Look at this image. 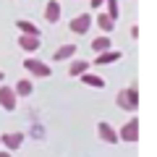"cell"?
Here are the masks:
<instances>
[{
    "instance_id": "obj_1",
    "label": "cell",
    "mask_w": 157,
    "mask_h": 157,
    "mask_svg": "<svg viewBox=\"0 0 157 157\" xmlns=\"http://www.w3.org/2000/svg\"><path fill=\"white\" fill-rule=\"evenodd\" d=\"M118 107L128 110V113H134L139 107V92H136V86H126V89L118 92Z\"/></svg>"
},
{
    "instance_id": "obj_2",
    "label": "cell",
    "mask_w": 157,
    "mask_h": 157,
    "mask_svg": "<svg viewBox=\"0 0 157 157\" xmlns=\"http://www.w3.org/2000/svg\"><path fill=\"white\" fill-rule=\"evenodd\" d=\"M24 68H26L29 73H34V76H39V78L50 76V66L42 63V60H37V58H26V60H24Z\"/></svg>"
},
{
    "instance_id": "obj_3",
    "label": "cell",
    "mask_w": 157,
    "mask_h": 157,
    "mask_svg": "<svg viewBox=\"0 0 157 157\" xmlns=\"http://www.w3.org/2000/svg\"><path fill=\"white\" fill-rule=\"evenodd\" d=\"M92 26V13H78L76 18H71V24H68V29L76 34H86Z\"/></svg>"
},
{
    "instance_id": "obj_4",
    "label": "cell",
    "mask_w": 157,
    "mask_h": 157,
    "mask_svg": "<svg viewBox=\"0 0 157 157\" xmlns=\"http://www.w3.org/2000/svg\"><path fill=\"white\" fill-rule=\"evenodd\" d=\"M118 139H123V141H136V139H139V121H136V118H131L128 123L118 131Z\"/></svg>"
},
{
    "instance_id": "obj_5",
    "label": "cell",
    "mask_w": 157,
    "mask_h": 157,
    "mask_svg": "<svg viewBox=\"0 0 157 157\" xmlns=\"http://www.w3.org/2000/svg\"><path fill=\"white\" fill-rule=\"evenodd\" d=\"M16 92L11 86H0V107L3 110H16Z\"/></svg>"
},
{
    "instance_id": "obj_6",
    "label": "cell",
    "mask_w": 157,
    "mask_h": 157,
    "mask_svg": "<svg viewBox=\"0 0 157 157\" xmlns=\"http://www.w3.org/2000/svg\"><path fill=\"white\" fill-rule=\"evenodd\" d=\"M0 144L6 147L8 152H13V149H18L24 144V134H3L0 136Z\"/></svg>"
},
{
    "instance_id": "obj_7",
    "label": "cell",
    "mask_w": 157,
    "mask_h": 157,
    "mask_svg": "<svg viewBox=\"0 0 157 157\" xmlns=\"http://www.w3.org/2000/svg\"><path fill=\"white\" fill-rule=\"evenodd\" d=\"M97 131H100L102 141H107V144H118V131L113 128L110 123H100V126H97Z\"/></svg>"
},
{
    "instance_id": "obj_8",
    "label": "cell",
    "mask_w": 157,
    "mask_h": 157,
    "mask_svg": "<svg viewBox=\"0 0 157 157\" xmlns=\"http://www.w3.org/2000/svg\"><path fill=\"white\" fill-rule=\"evenodd\" d=\"M18 47L26 52H37L39 50V37H29V34H21L18 37Z\"/></svg>"
},
{
    "instance_id": "obj_9",
    "label": "cell",
    "mask_w": 157,
    "mask_h": 157,
    "mask_svg": "<svg viewBox=\"0 0 157 157\" xmlns=\"http://www.w3.org/2000/svg\"><path fill=\"white\" fill-rule=\"evenodd\" d=\"M121 55H123V52H118V50H105V52H100V55L94 58V66H107V63H115V60H121Z\"/></svg>"
},
{
    "instance_id": "obj_10",
    "label": "cell",
    "mask_w": 157,
    "mask_h": 157,
    "mask_svg": "<svg viewBox=\"0 0 157 157\" xmlns=\"http://www.w3.org/2000/svg\"><path fill=\"white\" fill-rule=\"evenodd\" d=\"M45 18H47L50 24H58V21H60V6H58L55 0H50V3L45 6Z\"/></svg>"
},
{
    "instance_id": "obj_11",
    "label": "cell",
    "mask_w": 157,
    "mask_h": 157,
    "mask_svg": "<svg viewBox=\"0 0 157 157\" xmlns=\"http://www.w3.org/2000/svg\"><path fill=\"white\" fill-rule=\"evenodd\" d=\"M73 52H78L76 45H60L58 52H52V60H68V58H73Z\"/></svg>"
},
{
    "instance_id": "obj_12",
    "label": "cell",
    "mask_w": 157,
    "mask_h": 157,
    "mask_svg": "<svg viewBox=\"0 0 157 157\" xmlns=\"http://www.w3.org/2000/svg\"><path fill=\"white\" fill-rule=\"evenodd\" d=\"M81 81H84L86 86H94V89H102V86H105V78L97 76V73H81Z\"/></svg>"
},
{
    "instance_id": "obj_13",
    "label": "cell",
    "mask_w": 157,
    "mask_h": 157,
    "mask_svg": "<svg viewBox=\"0 0 157 157\" xmlns=\"http://www.w3.org/2000/svg\"><path fill=\"white\" fill-rule=\"evenodd\" d=\"M16 26L21 29L24 34H29V37H39V26L32 21H26V18H21V21H16Z\"/></svg>"
},
{
    "instance_id": "obj_14",
    "label": "cell",
    "mask_w": 157,
    "mask_h": 157,
    "mask_svg": "<svg viewBox=\"0 0 157 157\" xmlns=\"http://www.w3.org/2000/svg\"><path fill=\"white\" fill-rule=\"evenodd\" d=\"M13 92H16V97H18V94H21V97H29V94L34 92V86H32V81H29V78H21Z\"/></svg>"
},
{
    "instance_id": "obj_15",
    "label": "cell",
    "mask_w": 157,
    "mask_h": 157,
    "mask_svg": "<svg viewBox=\"0 0 157 157\" xmlns=\"http://www.w3.org/2000/svg\"><path fill=\"white\" fill-rule=\"evenodd\" d=\"M92 50H94V52H105V50H110V37H97L94 42H92Z\"/></svg>"
},
{
    "instance_id": "obj_16",
    "label": "cell",
    "mask_w": 157,
    "mask_h": 157,
    "mask_svg": "<svg viewBox=\"0 0 157 157\" xmlns=\"http://www.w3.org/2000/svg\"><path fill=\"white\" fill-rule=\"evenodd\" d=\"M86 68H89V63H86V60H73L71 68H68V73H71V76H81Z\"/></svg>"
},
{
    "instance_id": "obj_17",
    "label": "cell",
    "mask_w": 157,
    "mask_h": 157,
    "mask_svg": "<svg viewBox=\"0 0 157 157\" xmlns=\"http://www.w3.org/2000/svg\"><path fill=\"white\" fill-rule=\"evenodd\" d=\"M113 24H115V21H113L107 13H100V16H97V26H100L102 32H113Z\"/></svg>"
},
{
    "instance_id": "obj_18",
    "label": "cell",
    "mask_w": 157,
    "mask_h": 157,
    "mask_svg": "<svg viewBox=\"0 0 157 157\" xmlns=\"http://www.w3.org/2000/svg\"><path fill=\"white\" fill-rule=\"evenodd\" d=\"M105 3H107V16H110L113 18V21H118V16H121V11H118V8H121V6H118V0H105Z\"/></svg>"
},
{
    "instance_id": "obj_19",
    "label": "cell",
    "mask_w": 157,
    "mask_h": 157,
    "mask_svg": "<svg viewBox=\"0 0 157 157\" xmlns=\"http://www.w3.org/2000/svg\"><path fill=\"white\" fill-rule=\"evenodd\" d=\"M102 3H105V0H89V6H92V8H94V11H97V8H100V6H102Z\"/></svg>"
},
{
    "instance_id": "obj_20",
    "label": "cell",
    "mask_w": 157,
    "mask_h": 157,
    "mask_svg": "<svg viewBox=\"0 0 157 157\" xmlns=\"http://www.w3.org/2000/svg\"><path fill=\"white\" fill-rule=\"evenodd\" d=\"M0 157H11V152H8V149H6V152H0Z\"/></svg>"
},
{
    "instance_id": "obj_21",
    "label": "cell",
    "mask_w": 157,
    "mask_h": 157,
    "mask_svg": "<svg viewBox=\"0 0 157 157\" xmlns=\"http://www.w3.org/2000/svg\"><path fill=\"white\" fill-rule=\"evenodd\" d=\"M3 76H6V73H3V71H0V81H3Z\"/></svg>"
}]
</instances>
